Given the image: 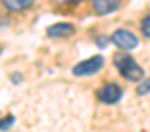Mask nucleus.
<instances>
[{"instance_id": "obj_1", "label": "nucleus", "mask_w": 150, "mask_h": 132, "mask_svg": "<svg viewBox=\"0 0 150 132\" xmlns=\"http://www.w3.org/2000/svg\"><path fill=\"white\" fill-rule=\"evenodd\" d=\"M115 67L118 69V72L129 79V81H139L143 78V69L136 63V60L127 55V53H117L115 55Z\"/></svg>"}, {"instance_id": "obj_2", "label": "nucleus", "mask_w": 150, "mask_h": 132, "mask_svg": "<svg viewBox=\"0 0 150 132\" xmlns=\"http://www.w3.org/2000/svg\"><path fill=\"white\" fill-rule=\"evenodd\" d=\"M103 65H104V58H103V56H92V58H88V60L80 62L78 65H74L72 74H74V76H92V74H96L97 71L103 69Z\"/></svg>"}, {"instance_id": "obj_3", "label": "nucleus", "mask_w": 150, "mask_h": 132, "mask_svg": "<svg viewBox=\"0 0 150 132\" xmlns=\"http://www.w3.org/2000/svg\"><path fill=\"white\" fill-rule=\"evenodd\" d=\"M111 42L117 46V48H120V49H125V51H129V49H134L136 46H138V37L134 35V34H131L129 30H117L113 35H111Z\"/></svg>"}, {"instance_id": "obj_4", "label": "nucleus", "mask_w": 150, "mask_h": 132, "mask_svg": "<svg viewBox=\"0 0 150 132\" xmlns=\"http://www.w3.org/2000/svg\"><path fill=\"white\" fill-rule=\"evenodd\" d=\"M97 99L103 104H117L122 99V88L115 83L104 85L101 90H97Z\"/></svg>"}, {"instance_id": "obj_5", "label": "nucleus", "mask_w": 150, "mask_h": 132, "mask_svg": "<svg viewBox=\"0 0 150 132\" xmlns=\"http://www.w3.org/2000/svg\"><path fill=\"white\" fill-rule=\"evenodd\" d=\"M46 34H48V37H51V39L69 37V35H72V34H74V27H72L71 23H55V25L48 27Z\"/></svg>"}, {"instance_id": "obj_6", "label": "nucleus", "mask_w": 150, "mask_h": 132, "mask_svg": "<svg viewBox=\"0 0 150 132\" xmlns=\"http://www.w3.org/2000/svg\"><path fill=\"white\" fill-rule=\"evenodd\" d=\"M92 6L99 16H104V14L115 13L120 7V0H92Z\"/></svg>"}, {"instance_id": "obj_7", "label": "nucleus", "mask_w": 150, "mask_h": 132, "mask_svg": "<svg viewBox=\"0 0 150 132\" xmlns=\"http://www.w3.org/2000/svg\"><path fill=\"white\" fill-rule=\"evenodd\" d=\"M35 0H2V4L7 11H13V13H20V11H25L28 9L30 6H34Z\"/></svg>"}, {"instance_id": "obj_8", "label": "nucleus", "mask_w": 150, "mask_h": 132, "mask_svg": "<svg viewBox=\"0 0 150 132\" xmlns=\"http://www.w3.org/2000/svg\"><path fill=\"white\" fill-rule=\"evenodd\" d=\"M14 121H16V118H14L13 114L4 116L2 120H0V130H9V128L14 125Z\"/></svg>"}, {"instance_id": "obj_9", "label": "nucleus", "mask_w": 150, "mask_h": 132, "mask_svg": "<svg viewBox=\"0 0 150 132\" xmlns=\"http://www.w3.org/2000/svg\"><path fill=\"white\" fill-rule=\"evenodd\" d=\"M138 95H148L150 93V78L148 79H145L143 83H139V86H138Z\"/></svg>"}, {"instance_id": "obj_10", "label": "nucleus", "mask_w": 150, "mask_h": 132, "mask_svg": "<svg viewBox=\"0 0 150 132\" xmlns=\"http://www.w3.org/2000/svg\"><path fill=\"white\" fill-rule=\"evenodd\" d=\"M141 32H143L145 37L150 39V14L143 18V21H141Z\"/></svg>"}, {"instance_id": "obj_11", "label": "nucleus", "mask_w": 150, "mask_h": 132, "mask_svg": "<svg viewBox=\"0 0 150 132\" xmlns=\"http://www.w3.org/2000/svg\"><path fill=\"white\" fill-rule=\"evenodd\" d=\"M57 4H60V6H76V4H80L81 0H55Z\"/></svg>"}, {"instance_id": "obj_12", "label": "nucleus", "mask_w": 150, "mask_h": 132, "mask_svg": "<svg viewBox=\"0 0 150 132\" xmlns=\"http://www.w3.org/2000/svg\"><path fill=\"white\" fill-rule=\"evenodd\" d=\"M0 53H2V48H0Z\"/></svg>"}]
</instances>
